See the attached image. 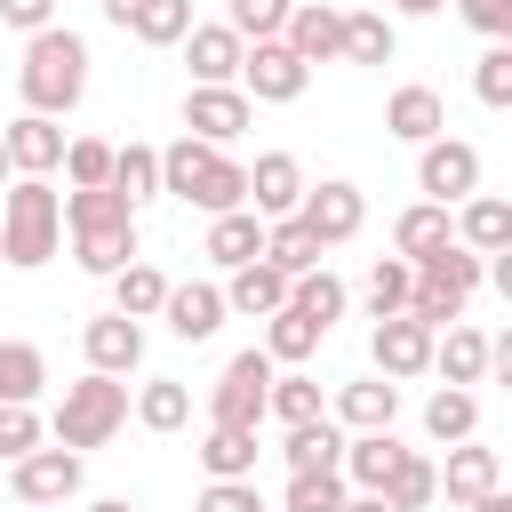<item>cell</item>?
Instances as JSON below:
<instances>
[{"label":"cell","instance_id":"cell-19","mask_svg":"<svg viewBox=\"0 0 512 512\" xmlns=\"http://www.w3.org/2000/svg\"><path fill=\"white\" fill-rule=\"evenodd\" d=\"M400 456H408V448H400L392 432H344V464H336V472H344L352 496H384V480L400 472Z\"/></svg>","mask_w":512,"mask_h":512},{"label":"cell","instance_id":"cell-15","mask_svg":"<svg viewBox=\"0 0 512 512\" xmlns=\"http://www.w3.org/2000/svg\"><path fill=\"white\" fill-rule=\"evenodd\" d=\"M80 352H88L96 376H128V368L144 360V320H128V312H96V320L80 328Z\"/></svg>","mask_w":512,"mask_h":512},{"label":"cell","instance_id":"cell-16","mask_svg":"<svg viewBox=\"0 0 512 512\" xmlns=\"http://www.w3.org/2000/svg\"><path fill=\"white\" fill-rule=\"evenodd\" d=\"M432 480H440V496H448V504H480L488 488H504V456H496V448H480V440H456V448H448V464H432Z\"/></svg>","mask_w":512,"mask_h":512},{"label":"cell","instance_id":"cell-10","mask_svg":"<svg viewBox=\"0 0 512 512\" xmlns=\"http://www.w3.org/2000/svg\"><path fill=\"white\" fill-rule=\"evenodd\" d=\"M312 88V64H296L280 40H256L248 56H240V96L248 104H296Z\"/></svg>","mask_w":512,"mask_h":512},{"label":"cell","instance_id":"cell-22","mask_svg":"<svg viewBox=\"0 0 512 512\" xmlns=\"http://www.w3.org/2000/svg\"><path fill=\"white\" fill-rule=\"evenodd\" d=\"M0 152H8V168H16V176H48V168L64 160V128H56V120H40V112H16V120L0 128Z\"/></svg>","mask_w":512,"mask_h":512},{"label":"cell","instance_id":"cell-52","mask_svg":"<svg viewBox=\"0 0 512 512\" xmlns=\"http://www.w3.org/2000/svg\"><path fill=\"white\" fill-rule=\"evenodd\" d=\"M456 16L488 40H512V0H456Z\"/></svg>","mask_w":512,"mask_h":512},{"label":"cell","instance_id":"cell-35","mask_svg":"<svg viewBox=\"0 0 512 512\" xmlns=\"http://www.w3.org/2000/svg\"><path fill=\"white\" fill-rule=\"evenodd\" d=\"M264 264H272L280 280H304V272H320V240H312L296 216H280V224H264Z\"/></svg>","mask_w":512,"mask_h":512},{"label":"cell","instance_id":"cell-48","mask_svg":"<svg viewBox=\"0 0 512 512\" xmlns=\"http://www.w3.org/2000/svg\"><path fill=\"white\" fill-rule=\"evenodd\" d=\"M408 280H416V272H408L400 256H376V264H368V320L408 312Z\"/></svg>","mask_w":512,"mask_h":512},{"label":"cell","instance_id":"cell-5","mask_svg":"<svg viewBox=\"0 0 512 512\" xmlns=\"http://www.w3.org/2000/svg\"><path fill=\"white\" fill-rule=\"evenodd\" d=\"M264 392H272V360H264V352H232L224 376L208 384V424L256 432V424H264Z\"/></svg>","mask_w":512,"mask_h":512},{"label":"cell","instance_id":"cell-42","mask_svg":"<svg viewBox=\"0 0 512 512\" xmlns=\"http://www.w3.org/2000/svg\"><path fill=\"white\" fill-rule=\"evenodd\" d=\"M208 160H216V144H200V136H176V144L160 152V192H168V200H192V184L208 176Z\"/></svg>","mask_w":512,"mask_h":512},{"label":"cell","instance_id":"cell-23","mask_svg":"<svg viewBox=\"0 0 512 512\" xmlns=\"http://www.w3.org/2000/svg\"><path fill=\"white\" fill-rule=\"evenodd\" d=\"M456 248H472V256H504V248H512V200L472 192L464 216H456Z\"/></svg>","mask_w":512,"mask_h":512},{"label":"cell","instance_id":"cell-28","mask_svg":"<svg viewBox=\"0 0 512 512\" xmlns=\"http://www.w3.org/2000/svg\"><path fill=\"white\" fill-rule=\"evenodd\" d=\"M256 256H264V216H248V208L208 216V264L240 272V264H256Z\"/></svg>","mask_w":512,"mask_h":512},{"label":"cell","instance_id":"cell-17","mask_svg":"<svg viewBox=\"0 0 512 512\" xmlns=\"http://www.w3.org/2000/svg\"><path fill=\"white\" fill-rule=\"evenodd\" d=\"M248 128V96L240 88H184V136H200V144H232Z\"/></svg>","mask_w":512,"mask_h":512},{"label":"cell","instance_id":"cell-53","mask_svg":"<svg viewBox=\"0 0 512 512\" xmlns=\"http://www.w3.org/2000/svg\"><path fill=\"white\" fill-rule=\"evenodd\" d=\"M0 24L32 40V32H48V24H56V0H0Z\"/></svg>","mask_w":512,"mask_h":512},{"label":"cell","instance_id":"cell-8","mask_svg":"<svg viewBox=\"0 0 512 512\" xmlns=\"http://www.w3.org/2000/svg\"><path fill=\"white\" fill-rule=\"evenodd\" d=\"M432 336H440V328H424V320H408V312H384V320L368 328V360H376V376H384V384L424 376V368H432Z\"/></svg>","mask_w":512,"mask_h":512},{"label":"cell","instance_id":"cell-33","mask_svg":"<svg viewBox=\"0 0 512 512\" xmlns=\"http://www.w3.org/2000/svg\"><path fill=\"white\" fill-rule=\"evenodd\" d=\"M280 464H288V472H336V464H344V432H336L328 416H320V424H288Z\"/></svg>","mask_w":512,"mask_h":512},{"label":"cell","instance_id":"cell-4","mask_svg":"<svg viewBox=\"0 0 512 512\" xmlns=\"http://www.w3.org/2000/svg\"><path fill=\"white\" fill-rule=\"evenodd\" d=\"M120 424H128V384H120V376H96V368H88L80 384H64V400H56V416H48L56 448H72V456L104 448Z\"/></svg>","mask_w":512,"mask_h":512},{"label":"cell","instance_id":"cell-46","mask_svg":"<svg viewBox=\"0 0 512 512\" xmlns=\"http://www.w3.org/2000/svg\"><path fill=\"white\" fill-rule=\"evenodd\" d=\"M472 96H480L488 112L512 104V40H488V48H480V64H472Z\"/></svg>","mask_w":512,"mask_h":512},{"label":"cell","instance_id":"cell-55","mask_svg":"<svg viewBox=\"0 0 512 512\" xmlns=\"http://www.w3.org/2000/svg\"><path fill=\"white\" fill-rule=\"evenodd\" d=\"M392 8H400V16H440L448 0H392Z\"/></svg>","mask_w":512,"mask_h":512},{"label":"cell","instance_id":"cell-13","mask_svg":"<svg viewBox=\"0 0 512 512\" xmlns=\"http://www.w3.org/2000/svg\"><path fill=\"white\" fill-rule=\"evenodd\" d=\"M296 200H304V168H296V152H256V168H248V216L280 224V216H296Z\"/></svg>","mask_w":512,"mask_h":512},{"label":"cell","instance_id":"cell-29","mask_svg":"<svg viewBox=\"0 0 512 512\" xmlns=\"http://www.w3.org/2000/svg\"><path fill=\"white\" fill-rule=\"evenodd\" d=\"M280 304H288V280H280V272H272L264 256H256V264H240V272L224 280V312H248V320H272Z\"/></svg>","mask_w":512,"mask_h":512},{"label":"cell","instance_id":"cell-51","mask_svg":"<svg viewBox=\"0 0 512 512\" xmlns=\"http://www.w3.org/2000/svg\"><path fill=\"white\" fill-rule=\"evenodd\" d=\"M192 512H264V496H256V480H208Z\"/></svg>","mask_w":512,"mask_h":512},{"label":"cell","instance_id":"cell-32","mask_svg":"<svg viewBox=\"0 0 512 512\" xmlns=\"http://www.w3.org/2000/svg\"><path fill=\"white\" fill-rule=\"evenodd\" d=\"M432 368H440V376H448V384H464V392H472V384H480V376H488V336H480V328H464V320H456V328H448V336H432Z\"/></svg>","mask_w":512,"mask_h":512},{"label":"cell","instance_id":"cell-58","mask_svg":"<svg viewBox=\"0 0 512 512\" xmlns=\"http://www.w3.org/2000/svg\"><path fill=\"white\" fill-rule=\"evenodd\" d=\"M8 176H16V168H8V152H0V184H8Z\"/></svg>","mask_w":512,"mask_h":512},{"label":"cell","instance_id":"cell-47","mask_svg":"<svg viewBox=\"0 0 512 512\" xmlns=\"http://www.w3.org/2000/svg\"><path fill=\"white\" fill-rule=\"evenodd\" d=\"M288 8H296V0H224V24H232L248 48H256V40H280Z\"/></svg>","mask_w":512,"mask_h":512},{"label":"cell","instance_id":"cell-37","mask_svg":"<svg viewBox=\"0 0 512 512\" xmlns=\"http://www.w3.org/2000/svg\"><path fill=\"white\" fill-rule=\"evenodd\" d=\"M72 256H80V272H96V280H112L120 264H136V224H104V232H72Z\"/></svg>","mask_w":512,"mask_h":512},{"label":"cell","instance_id":"cell-57","mask_svg":"<svg viewBox=\"0 0 512 512\" xmlns=\"http://www.w3.org/2000/svg\"><path fill=\"white\" fill-rule=\"evenodd\" d=\"M88 512H136V504H128V496H96Z\"/></svg>","mask_w":512,"mask_h":512},{"label":"cell","instance_id":"cell-2","mask_svg":"<svg viewBox=\"0 0 512 512\" xmlns=\"http://www.w3.org/2000/svg\"><path fill=\"white\" fill-rule=\"evenodd\" d=\"M64 240V192L48 176H8L0 184V264L40 272Z\"/></svg>","mask_w":512,"mask_h":512},{"label":"cell","instance_id":"cell-34","mask_svg":"<svg viewBox=\"0 0 512 512\" xmlns=\"http://www.w3.org/2000/svg\"><path fill=\"white\" fill-rule=\"evenodd\" d=\"M392 16L384 8H344V56L336 64H392Z\"/></svg>","mask_w":512,"mask_h":512},{"label":"cell","instance_id":"cell-43","mask_svg":"<svg viewBox=\"0 0 512 512\" xmlns=\"http://www.w3.org/2000/svg\"><path fill=\"white\" fill-rule=\"evenodd\" d=\"M64 224L72 232H104V224H136V208L112 184H96V192H64Z\"/></svg>","mask_w":512,"mask_h":512},{"label":"cell","instance_id":"cell-18","mask_svg":"<svg viewBox=\"0 0 512 512\" xmlns=\"http://www.w3.org/2000/svg\"><path fill=\"white\" fill-rule=\"evenodd\" d=\"M392 416H400V384H384V376H352L328 408L336 432H392Z\"/></svg>","mask_w":512,"mask_h":512},{"label":"cell","instance_id":"cell-12","mask_svg":"<svg viewBox=\"0 0 512 512\" xmlns=\"http://www.w3.org/2000/svg\"><path fill=\"white\" fill-rule=\"evenodd\" d=\"M280 48H288L296 64H336V56H344V8H328V0H296L288 24H280Z\"/></svg>","mask_w":512,"mask_h":512},{"label":"cell","instance_id":"cell-44","mask_svg":"<svg viewBox=\"0 0 512 512\" xmlns=\"http://www.w3.org/2000/svg\"><path fill=\"white\" fill-rule=\"evenodd\" d=\"M56 168L72 176V192H96V184H112V144L104 136H64V160Z\"/></svg>","mask_w":512,"mask_h":512},{"label":"cell","instance_id":"cell-26","mask_svg":"<svg viewBox=\"0 0 512 512\" xmlns=\"http://www.w3.org/2000/svg\"><path fill=\"white\" fill-rule=\"evenodd\" d=\"M264 416H272L280 432H288V424H320V416H328V400H320V376H304V368H272Z\"/></svg>","mask_w":512,"mask_h":512},{"label":"cell","instance_id":"cell-6","mask_svg":"<svg viewBox=\"0 0 512 512\" xmlns=\"http://www.w3.org/2000/svg\"><path fill=\"white\" fill-rule=\"evenodd\" d=\"M416 184L432 208H464L480 192V152L464 136H432V144H416Z\"/></svg>","mask_w":512,"mask_h":512},{"label":"cell","instance_id":"cell-20","mask_svg":"<svg viewBox=\"0 0 512 512\" xmlns=\"http://www.w3.org/2000/svg\"><path fill=\"white\" fill-rule=\"evenodd\" d=\"M104 16L120 32H136L144 48H176L192 32V0H104Z\"/></svg>","mask_w":512,"mask_h":512},{"label":"cell","instance_id":"cell-3","mask_svg":"<svg viewBox=\"0 0 512 512\" xmlns=\"http://www.w3.org/2000/svg\"><path fill=\"white\" fill-rule=\"evenodd\" d=\"M416 280H408V320H424V328H456L464 320V304H472V288L488 280V256H472V248H440V256H424V264H408Z\"/></svg>","mask_w":512,"mask_h":512},{"label":"cell","instance_id":"cell-56","mask_svg":"<svg viewBox=\"0 0 512 512\" xmlns=\"http://www.w3.org/2000/svg\"><path fill=\"white\" fill-rule=\"evenodd\" d=\"M344 512H392L384 496H344Z\"/></svg>","mask_w":512,"mask_h":512},{"label":"cell","instance_id":"cell-39","mask_svg":"<svg viewBox=\"0 0 512 512\" xmlns=\"http://www.w3.org/2000/svg\"><path fill=\"white\" fill-rule=\"evenodd\" d=\"M192 208H208V216H232V208H248V168H240L232 152H216V160H208V176L192 184Z\"/></svg>","mask_w":512,"mask_h":512},{"label":"cell","instance_id":"cell-27","mask_svg":"<svg viewBox=\"0 0 512 512\" xmlns=\"http://www.w3.org/2000/svg\"><path fill=\"white\" fill-rule=\"evenodd\" d=\"M456 240V224H448V208H432V200H416L400 224H392V256L400 264H424V256H440Z\"/></svg>","mask_w":512,"mask_h":512},{"label":"cell","instance_id":"cell-54","mask_svg":"<svg viewBox=\"0 0 512 512\" xmlns=\"http://www.w3.org/2000/svg\"><path fill=\"white\" fill-rule=\"evenodd\" d=\"M464 512H512V496H504V488H488V496H480V504H464Z\"/></svg>","mask_w":512,"mask_h":512},{"label":"cell","instance_id":"cell-40","mask_svg":"<svg viewBox=\"0 0 512 512\" xmlns=\"http://www.w3.org/2000/svg\"><path fill=\"white\" fill-rule=\"evenodd\" d=\"M288 304H296L304 320H320V328H336V320H344V304H352V288H344V280H336V272L320 264V272H304V280H288Z\"/></svg>","mask_w":512,"mask_h":512},{"label":"cell","instance_id":"cell-21","mask_svg":"<svg viewBox=\"0 0 512 512\" xmlns=\"http://www.w3.org/2000/svg\"><path fill=\"white\" fill-rule=\"evenodd\" d=\"M384 128H392L400 144H432V136H448V104H440V88H424V80L392 88V96H384Z\"/></svg>","mask_w":512,"mask_h":512},{"label":"cell","instance_id":"cell-36","mask_svg":"<svg viewBox=\"0 0 512 512\" xmlns=\"http://www.w3.org/2000/svg\"><path fill=\"white\" fill-rule=\"evenodd\" d=\"M112 192H120L128 208L160 200V152H152V144H112Z\"/></svg>","mask_w":512,"mask_h":512},{"label":"cell","instance_id":"cell-1","mask_svg":"<svg viewBox=\"0 0 512 512\" xmlns=\"http://www.w3.org/2000/svg\"><path fill=\"white\" fill-rule=\"evenodd\" d=\"M16 88H24V112L40 120H64L80 96H88V40L72 24H48L24 40V64H16Z\"/></svg>","mask_w":512,"mask_h":512},{"label":"cell","instance_id":"cell-24","mask_svg":"<svg viewBox=\"0 0 512 512\" xmlns=\"http://www.w3.org/2000/svg\"><path fill=\"white\" fill-rule=\"evenodd\" d=\"M192 456H200L208 480H256V456H264V448H256V432H240V424H208Z\"/></svg>","mask_w":512,"mask_h":512},{"label":"cell","instance_id":"cell-38","mask_svg":"<svg viewBox=\"0 0 512 512\" xmlns=\"http://www.w3.org/2000/svg\"><path fill=\"white\" fill-rule=\"evenodd\" d=\"M48 384V360L40 344H0V408H32Z\"/></svg>","mask_w":512,"mask_h":512},{"label":"cell","instance_id":"cell-25","mask_svg":"<svg viewBox=\"0 0 512 512\" xmlns=\"http://www.w3.org/2000/svg\"><path fill=\"white\" fill-rule=\"evenodd\" d=\"M320 336H328V328H320V320H304V312H296V304H280V312H272V320H264V344H256V352H264V360H272V368H304V360H312V352H320Z\"/></svg>","mask_w":512,"mask_h":512},{"label":"cell","instance_id":"cell-50","mask_svg":"<svg viewBox=\"0 0 512 512\" xmlns=\"http://www.w3.org/2000/svg\"><path fill=\"white\" fill-rule=\"evenodd\" d=\"M48 440V424L32 416V408H0V464H16V456H32Z\"/></svg>","mask_w":512,"mask_h":512},{"label":"cell","instance_id":"cell-45","mask_svg":"<svg viewBox=\"0 0 512 512\" xmlns=\"http://www.w3.org/2000/svg\"><path fill=\"white\" fill-rule=\"evenodd\" d=\"M432 496H440V480H432V456H416V448H408V456H400V472L384 480V504H392V512H424Z\"/></svg>","mask_w":512,"mask_h":512},{"label":"cell","instance_id":"cell-11","mask_svg":"<svg viewBox=\"0 0 512 512\" xmlns=\"http://www.w3.org/2000/svg\"><path fill=\"white\" fill-rule=\"evenodd\" d=\"M176 48H184L192 88H240V56H248V40H240L232 24H192Z\"/></svg>","mask_w":512,"mask_h":512},{"label":"cell","instance_id":"cell-41","mask_svg":"<svg viewBox=\"0 0 512 512\" xmlns=\"http://www.w3.org/2000/svg\"><path fill=\"white\" fill-rule=\"evenodd\" d=\"M136 424H144V432H184V424H192V392H184L176 376H152V384L136 392Z\"/></svg>","mask_w":512,"mask_h":512},{"label":"cell","instance_id":"cell-30","mask_svg":"<svg viewBox=\"0 0 512 512\" xmlns=\"http://www.w3.org/2000/svg\"><path fill=\"white\" fill-rule=\"evenodd\" d=\"M424 432H432L440 448H456V440H480V392H464V384H440V392L424 400Z\"/></svg>","mask_w":512,"mask_h":512},{"label":"cell","instance_id":"cell-14","mask_svg":"<svg viewBox=\"0 0 512 512\" xmlns=\"http://www.w3.org/2000/svg\"><path fill=\"white\" fill-rule=\"evenodd\" d=\"M160 320H168V336H184V344H208V336L224 328V288H216V280H168V304H160Z\"/></svg>","mask_w":512,"mask_h":512},{"label":"cell","instance_id":"cell-31","mask_svg":"<svg viewBox=\"0 0 512 512\" xmlns=\"http://www.w3.org/2000/svg\"><path fill=\"white\" fill-rule=\"evenodd\" d=\"M160 304H168V272L160 264H120L112 272V312H128V320H160Z\"/></svg>","mask_w":512,"mask_h":512},{"label":"cell","instance_id":"cell-7","mask_svg":"<svg viewBox=\"0 0 512 512\" xmlns=\"http://www.w3.org/2000/svg\"><path fill=\"white\" fill-rule=\"evenodd\" d=\"M296 224H304L320 248H344V240L368 224V192H360V184H344V176H328V184H304V200H296Z\"/></svg>","mask_w":512,"mask_h":512},{"label":"cell","instance_id":"cell-9","mask_svg":"<svg viewBox=\"0 0 512 512\" xmlns=\"http://www.w3.org/2000/svg\"><path fill=\"white\" fill-rule=\"evenodd\" d=\"M80 480H88V464L72 456V448H32V456H16L8 464V488H16V504H64V496H80Z\"/></svg>","mask_w":512,"mask_h":512},{"label":"cell","instance_id":"cell-49","mask_svg":"<svg viewBox=\"0 0 512 512\" xmlns=\"http://www.w3.org/2000/svg\"><path fill=\"white\" fill-rule=\"evenodd\" d=\"M344 472H288V512H344Z\"/></svg>","mask_w":512,"mask_h":512}]
</instances>
